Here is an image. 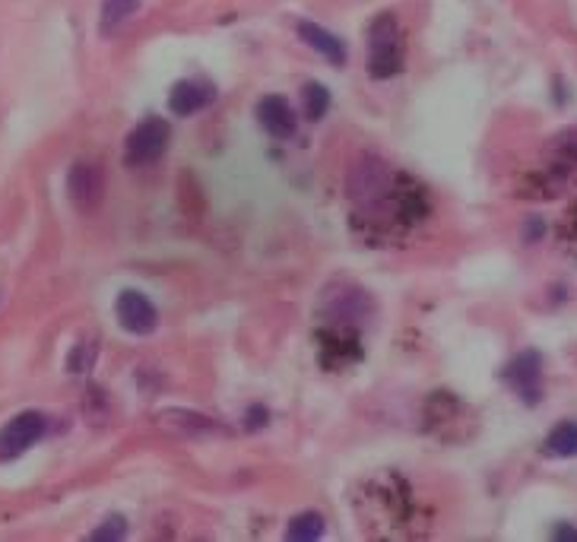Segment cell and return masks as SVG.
I'll use <instances>...</instances> for the list:
<instances>
[{
  "instance_id": "6da1fadb",
  "label": "cell",
  "mask_w": 577,
  "mask_h": 542,
  "mask_svg": "<svg viewBox=\"0 0 577 542\" xmlns=\"http://www.w3.org/2000/svg\"><path fill=\"white\" fill-rule=\"evenodd\" d=\"M368 70L375 80H390L403 70V35L394 13H381L368 26Z\"/></svg>"
},
{
  "instance_id": "7a4b0ae2",
  "label": "cell",
  "mask_w": 577,
  "mask_h": 542,
  "mask_svg": "<svg viewBox=\"0 0 577 542\" xmlns=\"http://www.w3.org/2000/svg\"><path fill=\"white\" fill-rule=\"evenodd\" d=\"M169 137L172 130L162 118H150L137 124L134 130L127 134V143H124V162L130 168H143V165H153L165 149H169Z\"/></svg>"
},
{
  "instance_id": "3957f363",
  "label": "cell",
  "mask_w": 577,
  "mask_h": 542,
  "mask_svg": "<svg viewBox=\"0 0 577 542\" xmlns=\"http://www.w3.org/2000/svg\"><path fill=\"white\" fill-rule=\"evenodd\" d=\"M48 419L35 409H26V413L13 416L4 428H0V460H13L26 454L29 447L45 435Z\"/></svg>"
},
{
  "instance_id": "277c9868",
  "label": "cell",
  "mask_w": 577,
  "mask_h": 542,
  "mask_svg": "<svg viewBox=\"0 0 577 542\" xmlns=\"http://www.w3.org/2000/svg\"><path fill=\"white\" fill-rule=\"evenodd\" d=\"M505 378L514 394L527 406H536L539 397H543V359H539L533 349L517 355V359L505 368Z\"/></svg>"
},
{
  "instance_id": "5b68a950",
  "label": "cell",
  "mask_w": 577,
  "mask_h": 542,
  "mask_svg": "<svg viewBox=\"0 0 577 542\" xmlns=\"http://www.w3.org/2000/svg\"><path fill=\"white\" fill-rule=\"evenodd\" d=\"M115 314H118V324H121L127 333H134V336H150V333L159 327V311H156V305H153L143 292H134V289H127V292L118 295Z\"/></svg>"
},
{
  "instance_id": "8992f818",
  "label": "cell",
  "mask_w": 577,
  "mask_h": 542,
  "mask_svg": "<svg viewBox=\"0 0 577 542\" xmlns=\"http://www.w3.org/2000/svg\"><path fill=\"white\" fill-rule=\"evenodd\" d=\"M67 194L77 207H96L105 194V181H102V168L89 165V162H77L67 175Z\"/></svg>"
},
{
  "instance_id": "52a82bcc",
  "label": "cell",
  "mask_w": 577,
  "mask_h": 542,
  "mask_svg": "<svg viewBox=\"0 0 577 542\" xmlns=\"http://www.w3.org/2000/svg\"><path fill=\"white\" fill-rule=\"evenodd\" d=\"M213 96H216L213 83H207V80H181L169 92V108H172V115L188 118V115H197L200 108H207Z\"/></svg>"
},
{
  "instance_id": "ba28073f",
  "label": "cell",
  "mask_w": 577,
  "mask_h": 542,
  "mask_svg": "<svg viewBox=\"0 0 577 542\" xmlns=\"http://www.w3.org/2000/svg\"><path fill=\"white\" fill-rule=\"evenodd\" d=\"M257 121L276 140H289L295 134V111L279 96H264L257 102Z\"/></svg>"
},
{
  "instance_id": "9c48e42d",
  "label": "cell",
  "mask_w": 577,
  "mask_h": 542,
  "mask_svg": "<svg viewBox=\"0 0 577 542\" xmlns=\"http://www.w3.org/2000/svg\"><path fill=\"white\" fill-rule=\"evenodd\" d=\"M299 35H302L305 45H311L318 54H324L330 64H340V67L346 64V45H343V39H337V35H333L330 29L302 20V23H299Z\"/></svg>"
},
{
  "instance_id": "30bf717a",
  "label": "cell",
  "mask_w": 577,
  "mask_h": 542,
  "mask_svg": "<svg viewBox=\"0 0 577 542\" xmlns=\"http://www.w3.org/2000/svg\"><path fill=\"white\" fill-rule=\"evenodd\" d=\"M159 422L165 428H178V432H184V435H216V432H222L213 419L197 416V413H184V409H165V413H159Z\"/></svg>"
},
{
  "instance_id": "8fae6325",
  "label": "cell",
  "mask_w": 577,
  "mask_h": 542,
  "mask_svg": "<svg viewBox=\"0 0 577 542\" xmlns=\"http://www.w3.org/2000/svg\"><path fill=\"white\" fill-rule=\"evenodd\" d=\"M543 451L549 457H562V460L577 457V422H558L549 432Z\"/></svg>"
},
{
  "instance_id": "7c38bea8",
  "label": "cell",
  "mask_w": 577,
  "mask_h": 542,
  "mask_svg": "<svg viewBox=\"0 0 577 542\" xmlns=\"http://www.w3.org/2000/svg\"><path fill=\"white\" fill-rule=\"evenodd\" d=\"M321 536H324V517L314 514V511L292 517L289 527H286V539H292V542H314Z\"/></svg>"
},
{
  "instance_id": "4fadbf2b",
  "label": "cell",
  "mask_w": 577,
  "mask_h": 542,
  "mask_svg": "<svg viewBox=\"0 0 577 542\" xmlns=\"http://www.w3.org/2000/svg\"><path fill=\"white\" fill-rule=\"evenodd\" d=\"M140 10V0H105L102 4V32H115L121 29L130 16Z\"/></svg>"
},
{
  "instance_id": "5bb4252c",
  "label": "cell",
  "mask_w": 577,
  "mask_h": 542,
  "mask_svg": "<svg viewBox=\"0 0 577 542\" xmlns=\"http://www.w3.org/2000/svg\"><path fill=\"white\" fill-rule=\"evenodd\" d=\"M302 99H305V118H308V121H321V118L327 115V108H330V92H327V86L308 83L305 92H302Z\"/></svg>"
},
{
  "instance_id": "9a60e30c",
  "label": "cell",
  "mask_w": 577,
  "mask_h": 542,
  "mask_svg": "<svg viewBox=\"0 0 577 542\" xmlns=\"http://www.w3.org/2000/svg\"><path fill=\"white\" fill-rule=\"evenodd\" d=\"M127 536V523H124V517H108L102 527H96L89 533V539H96V542H102V539H111V542H118V539H124Z\"/></svg>"
},
{
  "instance_id": "2e32d148",
  "label": "cell",
  "mask_w": 577,
  "mask_h": 542,
  "mask_svg": "<svg viewBox=\"0 0 577 542\" xmlns=\"http://www.w3.org/2000/svg\"><path fill=\"white\" fill-rule=\"evenodd\" d=\"M92 355H96V346H89V343H80L77 349H73V355H70V362H67V368L73 371V375H80V371H86V368L92 365Z\"/></svg>"
},
{
  "instance_id": "e0dca14e",
  "label": "cell",
  "mask_w": 577,
  "mask_h": 542,
  "mask_svg": "<svg viewBox=\"0 0 577 542\" xmlns=\"http://www.w3.org/2000/svg\"><path fill=\"white\" fill-rule=\"evenodd\" d=\"M555 539H577V530H571V527L565 530V527H562V530L555 533Z\"/></svg>"
},
{
  "instance_id": "ac0fdd59",
  "label": "cell",
  "mask_w": 577,
  "mask_h": 542,
  "mask_svg": "<svg viewBox=\"0 0 577 542\" xmlns=\"http://www.w3.org/2000/svg\"><path fill=\"white\" fill-rule=\"evenodd\" d=\"M571 226H574V232H577V207H574V213H571Z\"/></svg>"
}]
</instances>
